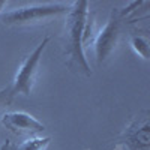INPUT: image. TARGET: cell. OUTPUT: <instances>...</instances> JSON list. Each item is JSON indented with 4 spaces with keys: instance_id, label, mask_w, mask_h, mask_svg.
<instances>
[{
    "instance_id": "4",
    "label": "cell",
    "mask_w": 150,
    "mask_h": 150,
    "mask_svg": "<svg viewBox=\"0 0 150 150\" xmlns=\"http://www.w3.org/2000/svg\"><path fill=\"white\" fill-rule=\"evenodd\" d=\"M119 38H120V17L116 11H112L107 24L98 32V35L93 39L96 63L99 66L104 65L108 60V57L114 53L119 44Z\"/></svg>"
},
{
    "instance_id": "1",
    "label": "cell",
    "mask_w": 150,
    "mask_h": 150,
    "mask_svg": "<svg viewBox=\"0 0 150 150\" xmlns=\"http://www.w3.org/2000/svg\"><path fill=\"white\" fill-rule=\"evenodd\" d=\"M89 2L78 0L71 5L66 20V50L68 63L71 68H75L86 75H92L90 65L87 62L84 47H83V30L89 17Z\"/></svg>"
},
{
    "instance_id": "3",
    "label": "cell",
    "mask_w": 150,
    "mask_h": 150,
    "mask_svg": "<svg viewBox=\"0 0 150 150\" xmlns=\"http://www.w3.org/2000/svg\"><path fill=\"white\" fill-rule=\"evenodd\" d=\"M50 42V38H44L42 42L38 45L33 51L23 60V63L18 66V71L15 74L14 83L11 86V92L12 96L14 95H24V96H30L33 86L38 77V68H39L41 59L44 54V50L47 48Z\"/></svg>"
},
{
    "instance_id": "6",
    "label": "cell",
    "mask_w": 150,
    "mask_h": 150,
    "mask_svg": "<svg viewBox=\"0 0 150 150\" xmlns=\"http://www.w3.org/2000/svg\"><path fill=\"white\" fill-rule=\"evenodd\" d=\"M123 143L129 150H150L149 112L138 116L123 132Z\"/></svg>"
},
{
    "instance_id": "8",
    "label": "cell",
    "mask_w": 150,
    "mask_h": 150,
    "mask_svg": "<svg viewBox=\"0 0 150 150\" xmlns=\"http://www.w3.org/2000/svg\"><path fill=\"white\" fill-rule=\"evenodd\" d=\"M50 141H51L50 137H44V138L35 137V138H29L26 141H23L15 150H45Z\"/></svg>"
},
{
    "instance_id": "10",
    "label": "cell",
    "mask_w": 150,
    "mask_h": 150,
    "mask_svg": "<svg viewBox=\"0 0 150 150\" xmlns=\"http://www.w3.org/2000/svg\"><path fill=\"white\" fill-rule=\"evenodd\" d=\"M140 5H141V2H134V3H132V6H135V8H138ZM131 11H134V9H132V8H128L126 11H123V12H122V17H123V15H126L128 12H131Z\"/></svg>"
},
{
    "instance_id": "9",
    "label": "cell",
    "mask_w": 150,
    "mask_h": 150,
    "mask_svg": "<svg viewBox=\"0 0 150 150\" xmlns=\"http://www.w3.org/2000/svg\"><path fill=\"white\" fill-rule=\"evenodd\" d=\"M12 99V92H11V87L8 89H3L0 90V110H2L5 105H8Z\"/></svg>"
},
{
    "instance_id": "7",
    "label": "cell",
    "mask_w": 150,
    "mask_h": 150,
    "mask_svg": "<svg viewBox=\"0 0 150 150\" xmlns=\"http://www.w3.org/2000/svg\"><path fill=\"white\" fill-rule=\"evenodd\" d=\"M131 47L135 51V54L140 56L143 60L150 59V45H149V39L146 36H141V35L132 36L131 38Z\"/></svg>"
},
{
    "instance_id": "5",
    "label": "cell",
    "mask_w": 150,
    "mask_h": 150,
    "mask_svg": "<svg viewBox=\"0 0 150 150\" xmlns=\"http://www.w3.org/2000/svg\"><path fill=\"white\" fill-rule=\"evenodd\" d=\"M2 123L15 135H33L45 131V125L24 111H9L2 117Z\"/></svg>"
},
{
    "instance_id": "11",
    "label": "cell",
    "mask_w": 150,
    "mask_h": 150,
    "mask_svg": "<svg viewBox=\"0 0 150 150\" xmlns=\"http://www.w3.org/2000/svg\"><path fill=\"white\" fill-rule=\"evenodd\" d=\"M5 6H6V2L5 0H0V15H2V11L5 9Z\"/></svg>"
},
{
    "instance_id": "2",
    "label": "cell",
    "mask_w": 150,
    "mask_h": 150,
    "mask_svg": "<svg viewBox=\"0 0 150 150\" xmlns=\"http://www.w3.org/2000/svg\"><path fill=\"white\" fill-rule=\"evenodd\" d=\"M72 3H36L8 11L0 15V23L5 26H30L41 21H47L59 15L68 14Z\"/></svg>"
}]
</instances>
